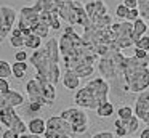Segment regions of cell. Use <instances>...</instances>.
<instances>
[{"instance_id": "cell-21", "label": "cell", "mask_w": 149, "mask_h": 138, "mask_svg": "<svg viewBox=\"0 0 149 138\" xmlns=\"http://www.w3.org/2000/svg\"><path fill=\"white\" fill-rule=\"evenodd\" d=\"M139 122H141V119H139L136 114L132 116L128 120H123V125H125V128L128 130V135L135 133V132L138 130V128H139Z\"/></svg>"}, {"instance_id": "cell-16", "label": "cell", "mask_w": 149, "mask_h": 138, "mask_svg": "<svg viewBox=\"0 0 149 138\" xmlns=\"http://www.w3.org/2000/svg\"><path fill=\"white\" fill-rule=\"evenodd\" d=\"M146 32H148V24H146V19L138 18L135 22H133V39H135V43L143 37V35H146Z\"/></svg>"}, {"instance_id": "cell-34", "label": "cell", "mask_w": 149, "mask_h": 138, "mask_svg": "<svg viewBox=\"0 0 149 138\" xmlns=\"http://www.w3.org/2000/svg\"><path fill=\"white\" fill-rule=\"evenodd\" d=\"M114 137H116V133H112L109 130H103V132H98V133L91 135V138H114Z\"/></svg>"}, {"instance_id": "cell-10", "label": "cell", "mask_w": 149, "mask_h": 138, "mask_svg": "<svg viewBox=\"0 0 149 138\" xmlns=\"http://www.w3.org/2000/svg\"><path fill=\"white\" fill-rule=\"evenodd\" d=\"M18 18V11L11 6L2 5L0 8V40H5L8 37V34H11L13 31V26L16 22Z\"/></svg>"}, {"instance_id": "cell-28", "label": "cell", "mask_w": 149, "mask_h": 138, "mask_svg": "<svg viewBox=\"0 0 149 138\" xmlns=\"http://www.w3.org/2000/svg\"><path fill=\"white\" fill-rule=\"evenodd\" d=\"M130 13V8L127 5H123V3H120V5H117L116 8V15L119 19H123V21H127V16H128Z\"/></svg>"}, {"instance_id": "cell-26", "label": "cell", "mask_w": 149, "mask_h": 138, "mask_svg": "<svg viewBox=\"0 0 149 138\" xmlns=\"http://www.w3.org/2000/svg\"><path fill=\"white\" fill-rule=\"evenodd\" d=\"M138 10L141 13V18L149 21V0H139L138 3Z\"/></svg>"}, {"instance_id": "cell-7", "label": "cell", "mask_w": 149, "mask_h": 138, "mask_svg": "<svg viewBox=\"0 0 149 138\" xmlns=\"http://www.w3.org/2000/svg\"><path fill=\"white\" fill-rule=\"evenodd\" d=\"M61 116L72 125L75 135H82L88 130V124H90V119H88L87 112L84 108H68L64 111H61Z\"/></svg>"}, {"instance_id": "cell-23", "label": "cell", "mask_w": 149, "mask_h": 138, "mask_svg": "<svg viewBox=\"0 0 149 138\" xmlns=\"http://www.w3.org/2000/svg\"><path fill=\"white\" fill-rule=\"evenodd\" d=\"M117 116H119V119H122V120H128L132 116H135V109L132 108V106H120L119 109H117Z\"/></svg>"}, {"instance_id": "cell-33", "label": "cell", "mask_w": 149, "mask_h": 138, "mask_svg": "<svg viewBox=\"0 0 149 138\" xmlns=\"http://www.w3.org/2000/svg\"><path fill=\"white\" fill-rule=\"evenodd\" d=\"M29 55H27V51H24V50H19V51H16L15 53V61H29Z\"/></svg>"}, {"instance_id": "cell-30", "label": "cell", "mask_w": 149, "mask_h": 138, "mask_svg": "<svg viewBox=\"0 0 149 138\" xmlns=\"http://www.w3.org/2000/svg\"><path fill=\"white\" fill-rule=\"evenodd\" d=\"M138 18H141V13H139V10H138V8H133V10H130L128 16H127V21L135 22Z\"/></svg>"}, {"instance_id": "cell-22", "label": "cell", "mask_w": 149, "mask_h": 138, "mask_svg": "<svg viewBox=\"0 0 149 138\" xmlns=\"http://www.w3.org/2000/svg\"><path fill=\"white\" fill-rule=\"evenodd\" d=\"M24 39H26V48L27 50H39V48L42 47V39H40L39 35L32 34V35L24 37Z\"/></svg>"}, {"instance_id": "cell-15", "label": "cell", "mask_w": 149, "mask_h": 138, "mask_svg": "<svg viewBox=\"0 0 149 138\" xmlns=\"http://www.w3.org/2000/svg\"><path fill=\"white\" fill-rule=\"evenodd\" d=\"M27 128H29L31 133H36V135H45L47 132V120L42 117H32L29 122H27Z\"/></svg>"}, {"instance_id": "cell-11", "label": "cell", "mask_w": 149, "mask_h": 138, "mask_svg": "<svg viewBox=\"0 0 149 138\" xmlns=\"http://www.w3.org/2000/svg\"><path fill=\"white\" fill-rule=\"evenodd\" d=\"M135 114L149 127V90L138 95L135 101Z\"/></svg>"}, {"instance_id": "cell-31", "label": "cell", "mask_w": 149, "mask_h": 138, "mask_svg": "<svg viewBox=\"0 0 149 138\" xmlns=\"http://www.w3.org/2000/svg\"><path fill=\"white\" fill-rule=\"evenodd\" d=\"M21 135L18 133L16 130H11V128H5L2 132V138H19Z\"/></svg>"}, {"instance_id": "cell-14", "label": "cell", "mask_w": 149, "mask_h": 138, "mask_svg": "<svg viewBox=\"0 0 149 138\" xmlns=\"http://www.w3.org/2000/svg\"><path fill=\"white\" fill-rule=\"evenodd\" d=\"M80 79H82V77H79L72 69H66L64 76L61 77L63 85H64L68 90H71V92H72V90H79V88H80Z\"/></svg>"}, {"instance_id": "cell-12", "label": "cell", "mask_w": 149, "mask_h": 138, "mask_svg": "<svg viewBox=\"0 0 149 138\" xmlns=\"http://www.w3.org/2000/svg\"><path fill=\"white\" fill-rule=\"evenodd\" d=\"M26 104V98L23 93H19L18 90L10 88V92L5 95H0V108H19V106Z\"/></svg>"}, {"instance_id": "cell-9", "label": "cell", "mask_w": 149, "mask_h": 138, "mask_svg": "<svg viewBox=\"0 0 149 138\" xmlns=\"http://www.w3.org/2000/svg\"><path fill=\"white\" fill-rule=\"evenodd\" d=\"M0 122L5 128L16 130L19 135L26 133L29 128L27 124L21 119V116L15 111V108H0Z\"/></svg>"}, {"instance_id": "cell-40", "label": "cell", "mask_w": 149, "mask_h": 138, "mask_svg": "<svg viewBox=\"0 0 149 138\" xmlns=\"http://www.w3.org/2000/svg\"><path fill=\"white\" fill-rule=\"evenodd\" d=\"M114 127H116V128H120V127H123V120H122V119H117V120L114 122Z\"/></svg>"}, {"instance_id": "cell-19", "label": "cell", "mask_w": 149, "mask_h": 138, "mask_svg": "<svg viewBox=\"0 0 149 138\" xmlns=\"http://www.w3.org/2000/svg\"><path fill=\"white\" fill-rule=\"evenodd\" d=\"M96 114H98L100 119L111 117V116L114 114V104L111 101H106V103H103V104H100L98 109H96Z\"/></svg>"}, {"instance_id": "cell-17", "label": "cell", "mask_w": 149, "mask_h": 138, "mask_svg": "<svg viewBox=\"0 0 149 138\" xmlns=\"http://www.w3.org/2000/svg\"><path fill=\"white\" fill-rule=\"evenodd\" d=\"M27 61H15L13 64H11V67H13V77L18 80H23L24 77H26V72H27Z\"/></svg>"}, {"instance_id": "cell-36", "label": "cell", "mask_w": 149, "mask_h": 138, "mask_svg": "<svg viewBox=\"0 0 149 138\" xmlns=\"http://www.w3.org/2000/svg\"><path fill=\"white\" fill-rule=\"evenodd\" d=\"M123 5H127L130 10H133V8H138V3H139V0H123Z\"/></svg>"}, {"instance_id": "cell-13", "label": "cell", "mask_w": 149, "mask_h": 138, "mask_svg": "<svg viewBox=\"0 0 149 138\" xmlns=\"http://www.w3.org/2000/svg\"><path fill=\"white\" fill-rule=\"evenodd\" d=\"M85 10H87L90 19H96L100 16L107 15V6L103 0H91V2L85 3Z\"/></svg>"}, {"instance_id": "cell-32", "label": "cell", "mask_w": 149, "mask_h": 138, "mask_svg": "<svg viewBox=\"0 0 149 138\" xmlns=\"http://www.w3.org/2000/svg\"><path fill=\"white\" fill-rule=\"evenodd\" d=\"M8 92H10V82H8V79H0V95H5Z\"/></svg>"}, {"instance_id": "cell-20", "label": "cell", "mask_w": 149, "mask_h": 138, "mask_svg": "<svg viewBox=\"0 0 149 138\" xmlns=\"http://www.w3.org/2000/svg\"><path fill=\"white\" fill-rule=\"evenodd\" d=\"M50 31H52V27H50L48 24H45V22H37L36 26L32 27V32L36 35H39L40 39H48V35H50Z\"/></svg>"}, {"instance_id": "cell-18", "label": "cell", "mask_w": 149, "mask_h": 138, "mask_svg": "<svg viewBox=\"0 0 149 138\" xmlns=\"http://www.w3.org/2000/svg\"><path fill=\"white\" fill-rule=\"evenodd\" d=\"M95 71H96V66H95V64H82V66L75 67L74 72L77 74L79 77L88 79V77H91V76L95 74Z\"/></svg>"}, {"instance_id": "cell-29", "label": "cell", "mask_w": 149, "mask_h": 138, "mask_svg": "<svg viewBox=\"0 0 149 138\" xmlns=\"http://www.w3.org/2000/svg\"><path fill=\"white\" fill-rule=\"evenodd\" d=\"M135 47H136V48H143V50L149 51V35H148V34L143 35V37L135 43Z\"/></svg>"}, {"instance_id": "cell-43", "label": "cell", "mask_w": 149, "mask_h": 138, "mask_svg": "<svg viewBox=\"0 0 149 138\" xmlns=\"http://www.w3.org/2000/svg\"><path fill=\"white\" fill-rule=\"evenodd\" d=\"M132 138H139V137H132Z\"/></svg>"}, {"instance_id": "cell-25", "label": "cell", "mask_w": 149, "mask_h": 138, "mask_svg": "<svg viewBox=\"0 0 149 138\" xmlns=\"http://www.w3.org/2000/svg\"><path fill=\"white\" fill-rule=\"evenodd\" d=\"M10 43L11 47L23 50V48H26V39L23 35H10Z\"/></svg>"}, {"instance_id": "cell-1", "label": "cell", "mask_w": 149, "mask_h": 138, "mask_svg": "<svg viewBox=\"0 0 149 138\" xmlns=\"http://www.w3.org/2000/svg\"><path fill=\"white\" fill-rule=\"evenodd\" d=\"M59 39L50 37L43 47L39 50H34V53L29 58V64L36 67V76L52 82L53 85L59 82L61 71H59Z\"/></svg>"}, {"instance_id": "cell-3", "label": "cell", "mask_w": 149, "mask_h": 138, "mask_svg": "<svg viewBox=\"0 0 149 138\" xmlns=\"http://www.w3.org/2000/svg\"><path fill=\"white\" fill-rule=\"evenodd\" d=\"M109 93H111V83L103 76L93 77L85 83L82 88H79L74 95L75 106L90 111H96L98 106L103 103L109 101Z\"/></svg>"}, {"instance_id": "cell-5", "label": "cell", "mask_w": 149, "mask_h": 138, "mask_svg": "<svg viewBox=\"0 0 149 138\" xmlns=\"http://www.w3.org/2000/svg\"><path fill=\"white\" fill-rule=\"evenodd\" d=\"M58 15L61 18V21H64L66 24L82 26L84 29L90 26V18H88V13L85 10V5L79 0L59 3Z\"/></svg>"}, {"instance_id": "cell-35", "label": "cell", "mask_w": 149, "mask_h": 138, "mask_svg": "<svg viewBox=\"0 0 149 138\" xmlns=\"http://www.w3.org/2000/svg\"><path fill=\"white\" fill-rule=\"evenodd\" d=\"M135 55L136 58H139V60H144V58H148V55H149V51H146V50H143V48H136L135 47Z\"/></svg>"}, {"instance_id": "cell-6", "label": "cell", "mask_w": 149, "mask_h": 138, "mask_svg": "<svg viewBox=\"0 0 149 138\" xmlns=\"http://www.w3.org/2000/svg\"><path fill=\"white\" fill-rule=\"evenodd\" d=\"M112 31L116 34L114 47L119 50H127L130 47H135V39H133V22L122 21V22H114Z\"/></svg>"}, {"instance_id": "cell-39", "label": "cell", "mask_w": 149, "mask_h": 138, "mask_svg": "<svg viewBox=\"0 0 149 138\" xmlns=\"http://www.w3.org/2000/svg\"><path fill=\"white\" fill-rule=\"evenodd\" d=\"M139 138H149V127L143 128L141 133H139Z\"/></svg>"}, {"instance_id": "cell-37", "label": "cell", "mask_w": 149, "mask_h": 138, "mask_svg": "<svg viewBox=\"0 0 149 138\" xmlns=\"http://www.w3.org/2000/svg\"><path fill=\"white\" fill-rule=\"evenodd\" d=\"M114 133H116L117 137L123 138V137H127V135H128V130H127L125 125H123V127H120V128H116V132H114Z\"/></svg>"}, {"instance_id": "cell-27", "label": "cell", "mask_w": 149, "mask_h": 138, "mask_svg": "<svg viewBox=\"0 0 149 138\" xmlns=\"http://www.w3.org/2000/svg\"><path fill=\"white\" fill-rule=\"evenodd\" d=\"M42 108L43 106H40V104H37V103H26L24 104V114L26 116H32L34 112H39V111H42Z\"/></svg>"}, {"instance_id": "cell-42", "label": "cell", "mask_w": 149, "mask_h": 138, "mask_svg": "<svg viewBox=\"0 0 149 138\" xmlns=\"http://www.w3.org/2000/svg\"><path fill=\"white\" fill-rule=\"evenodd\" d=\"M58 3H66V2H74V0H56Z\"/></svg>"}, {"instance_id": "cell-2", "label": "cell", "mask_w": 149, "mask_h": 138, "mask_svg": "<svg viewBox=\"0 0 149 138\" xmlns=\"http://www.w3.org/2000/svg\"><path fill=\"white\" fill-rule=\"evenodd\" d=\"M149 88V55L139 60L135 55L123 58V92L143 93Z\"/></svg>"}, {"instance_id": "cell-8", "label": "cell", "mask_w": 149, "mask_h": 138, "mask_svg": "<svg viewBox=\"0 0 149 138\" xmlns=\"http://www.w3.org/2000/svg\"><path fill=\"white\" fill-rule=\"evenodd\" d=\"M66 133L75 135L72 125L69 124L61 114L59 116H50V117L47 119V132H45V135H43V138H59L61 135H66Z\"/></svg>"}, {"instance_id": "cell-41", "label": "cell", "mask_w": 149, "mask_h": 138, "mask_svg": "<svg viewBox=\"0 0 149 138\" xmlns=\"http://www.w3.org/2000/svg\"><path fill=\"white\" fill-rule=\"evenodd\" d=\"M75 135H71V133H66V135H61L59 138H74Z\"/></svg>"}, {"instance_id": "cell-4", "label": "cell", "mask_w": 149, "mask_h": 138, "mask_svg": "<svg viewBox=\"0 0 149 138\" xmlns=\"http://www.w3.org/2000/svg\"><path fill=\"white\" fill-rule=\"evenodd\" d=\"M56 85H53L52 82L42 79V77H34L26 83V93L31 103H37L40 106H53V103L56 101Z\"/></svg>"}, {"instance_id": "cell-38", "label": "cell", "mask_w": 149, "mask_h": 138, "mask_svg": "<svg viewBox=\"0 0 149 138\" xmlns=\"http://www.w3.org/2000/svg\"><path fill=\"white\" fill-rule=\"evenodd\" d=\"M19 138H42V135H36V133H23Z\"/></svg>"}, {"instance_id": "cell-24", "label": "cell", "mask_w": 149, "mask_h": 138, "mask_svg": "<svg viewBox=\"0 0 149 138\" xmlns=\"http://www.w3.org/2000/svg\"><path fill=\"white\" fill-rule=\"evenodd\" d=\"M13 76V67L10 66V63L5 60L0 61V79H8Z\"/></svg>"}]
</instances>
